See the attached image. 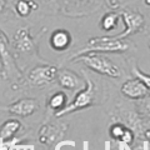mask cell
<instances>
[{"label": "cell", "mask_w": 150, "mask_h": 150, "mask_svg": "<svg viewBox=\"0 0 150 150\" xmlns=\"http://www.w3.org/2000/svg\"><path fill=\"white\" fill-rule=\"evenodd\" d=\"M130 49V44L124 39H115L111 36H99L89 39L88 44L83 49L78 50L70 56V60L86 53H125Z\"/></svg>", "instance_id": "cell-1"}, {"label": "cell", "mask_w": 150, "mask_h": 150, "mask_svg": "<svg viewBox=\"0 0 150 150\" xmlns=\"http://www.w3.org/2000/svg\"><path fill=\"white\" fill-rule=\"evenodd\" d=\"M74 60L83 62L86 68L104 76L111 79H119L121 76V69L103 53H86L75 58Z\"/></svg>", "instance_id": "cell-2"}, {"label": "cell", "mask_w": 150, "mask_h": 150, "mask_svg": "<svg viewBox=\"0 0 150 150\" xmlns=\"http://www.w3.org/2000/svg\"><path fill=\"white\" fill-rule=\"evenodd\" d=\"M10 41L6 34L0 29V74L6 80H19L21 78V71L19 69L15 55L10 49Z\"/></svg>", "instance_id": "cell-3"}, {"label": "cell", "mask_w": 150, "mask_h": 150, "mask_svg": "<svg viewBox=\"0 0 150 150\" xmlns=\"http://www.w3.org/2000/svg\"><path fill=\"white\" fill-rule=\"evenodd\" d=\"M85 81H86V85L83 89H80V90H78L73 101H70L63 110L55 112L56 118H63L65 115H69V114H71V112L79 111V110H83V109H85V108H89L94 104V101H95V84L88 76L85 78Z\"/></svg>", "instance_id": "cell-4"}, {"label": "cell", "mask_w": 150, "mask_h": 150, "mask_svg": "<svg viewBox=\"0 0 150 150\" xmlns=\"http://www.w3.org/2000/svg\"><path fill=\"white\" fill-rule=\"evenodd\" d=\"M119 15L124 23V30L119 33L118 35L111 36V38H115V39H125V38H128L130 35L138 34V33H140L144 29L145 19L143 16V14L139 13L138 10L125 8L119 13Z\"/></svg>", "instance_id": "cell-5"}, {"label": "cell", "mask_w": 150, "mask_h": 150, "mask_svg": "<svg viewBox=\"0 0 150 150\" xmlns=\"http://www.w3.org/2000/svg\"><path fill=\"white\" fill-rule=\"evenodd\" d=\"M38 38H34L31 35L30 28L21 26L15 31L13 36L11 46L14 51L18 54H34L36 53Z\"/></svg>", "instance_id": "cell-6"}, {"label": "cell", "mask_w": 150, "mask_h": 150, "mask_svg": "<svg viewBox=\"0 0 150 150\" xmlns=\"http://www.w3.org/2000/svg\"><path fill=\"white\" fill-rule=\"evenodd\" d=\"M59 68L53 64L36 65L28 73V81L33 86H44L56 80Z\"/></svg>", "instance_id": "cell-7"}, {"label": "cell", "mask_w": 150, "mask_h": 150, "mask_svg": "<svg viewBox=\"0 0 150 150\" xmlns=\"http://www.w3.org/2000/svg\"><path fill=\"white\" fill-rule=\"evenodd\" d=\"M39 109V101L34 98H21L14 101L6 108V111L11 115L20 116V118H28L33 115Z\"/></svg>", "instance_id": "cell-8"}, {"label": "cell", "mask_w": 150, "mask_h": 150, "mask_svg": "<svg viewBox=\"0 0 150 150\" xmlns=\"http://www.w3.org/2000/svg\"><path fill=\"white\" fill-rule=\"evenodd\" d=\"M56 81H58L59 86L71 91H78L86 85V81L70 69H60L58 71Z\"/></svg>", "instance_id": "cell-9"}, {"label": "cell", "mask_w": 150, "mask_h": 150, "mask_svg": "<svg viewBox=\"0 0 150 150\" xmlns=\"http://www.w3.org/2000/svg\"><path fill=\"white\" fill-rule=\"evenodd\" d=\"M120 91L125 98L131 100H140L150 93L149 89L145 86V84L142 80H139L138 78H133L126 80L121 85Z\"/></svg>", "instance_id": "cell-10"}, {"label": "cell", "mask_w": 150, "mask_h": 150, "mask_svg": "<svg viewBox=\"0 0 150 150\" xmlns=\"http://www.w3.org/2000/svg\"><path fill=\"white\" fill-rule=\"evenodd\" d=\"M67 130V126H60L58 124L53 123H46L41 125L38 133V140L40 144L46 145V146H51L56 140L63 135V133Z\"/></svg>", "instance_id": "cell-11"}, {"label": "cell", "mask_w": 150, "mask_h": 150, "mask_svg": "<svg viewBox=\"0 0 150 150\" xmlns=\"http://www.w3.org/2000/svg\"><path fill=\"white\" fill-rule=\"evenodd\" d=\"M50 46L56 51H64L69 49L73 44L71 34L65 29H56L50 35Z\"/></svg>", "instance_id": "cell-12"}, {"label": "cell", "mask_w": 150, "mask_h": 150, "mask_svg": "<svg viewBox=\"0 0 150 150\" xmlns=\"http://www.w3.org/2000/svg\"><path fill=\"white\" fill-rule=\"evenodd\" d=\"M109 135L112 139L118 140L120 144H124V145L133 144L134 138H135L134 131L131 129H129L126 125L121 124V123L112 124L110 126V129H109Z\"/></svg>", "instance_id": "cell-13"}, {"label": "cell", "mask_w": 150, "mask_h": 150, "mask_svg": "<svg viewBox=\"0 0 150 150\" xmlns=\"http://www.w3.org/2000/svg\"><path fill=\"white\" fill-rule=\"evenodd\" d=\"M21 129V123L16 119H8L0 126V145L11 140Z\"/></svg>", "instance_id": "cell-14"}, {"label": "cell", "mask_w": 150, "mask_h": 150, "mask_svg": "<svg viewBox=\"0 0 150 150\" xmlns=\"http://www.w3.org/2000/svg\"><path fill=\"white\" fill-rule=\"evenodd\" d=\"M46 104H48V108L50 110H53L54 112H58L60 110H63L69 104L68 96L63 91H55L48 98V103Z\"/></svg>", "instance_id": "cell-15"}, {"label": "cell", "mask_w": 150, "mask_h": 150, "mask_svg": "<svg viewBox=\"0 0 150 150\" xmlns=\"http://www.w3.org/2000/svg\"><path fill=\"white\" fill-rule=\"evenodd\" d=\"M38 9V4L34 3L33 0H18L15 3V13L18 16L26 18L29 16L31 11Z\"/></svg>", "instance_id": "cell-16"}, {"label": "cell", "mask_w": 150, "mask_h": 150, "mask_svg": "<svg viewBox=\"0 0 150 150\" xmlns=\"http://www.w3.org/2000/svg\"><path fill=\"white\" fill-rule=\"evenodd\" d=\"M120 19L119 13H108L100 20V28L104 31H112L118 26V21Z\"/></svg>", "instance_id": "cell-17"}, {"label": "cell", "mask_w": 150, "mask_h": 150, "mask_svg": "<svg viewBox=\"0 0 150 150\" xmlns=\"http://www.w3.org/2000/svg\"><path fill=\"white\" fill-rule=\"evenodd\" d=\"M131 71H133L134 76L138 78L139 80H142V81L145 84V86H146L149 90H150V74L144 73L143 70H140V69L137 67V65H134V67L131 68Z\"/></svg>", "instance_id": "cell-18"}, {"label": "cell", "mask_w": 150, "mask_h": 150, "mask_svg": "<svg viewBox=\"0 0 150 150\" xmlns=\"http://www.w3.org/2000/svg\"><path fill=\"white\" fill-rule=\"evenodd\" d=\"M139 109L143 115L150 116V93L145 98L139 100Z\"/></svg>", "instance_id": "cell-19"}, {"label": "cell", "mask_w": 150, "mask_h": 150, "mask_svg": "<svg viewBox=\"0 0 150 150\" xmlns=\"http://www.w3.org/2000/svg\"><path fill=\"white\" fill-rule=\"evenodd\" d=\"M108 4H109V6L112 8V9H116L119 8V0H106Z\"/></svg>", "instance_id": "cell-20"}, {"label": "cell", "mask_w": 150, "mask_h": 150, "mask_svg": "<svg viewBox=\"0 0 150 150\" xmlns=\"http://www.w3.org/2000/svg\"><path fill=\"white\" fill-rule=\"evenodd\" d=\"M6 1H8V0H0V11H3L4 9H5Z\"/></svg>", "instance_id": "cell-21"}, {"label": "cell", "mask_w": 150, "mask_h": 150, "mask_svg": "<svg viewBox=\"0 0 150 150\" xmlns=\"http://www.w3.org/2000/svg\"><path fill=\"white\" fill-rule=\"evenodd\" d=\"M80 1H85V3H95L98 0H80Z\"/></svg>", "instance_id": "cell-22"}, {"label": "cell", "mask_w": 150, "mask_h": 150, "mask_svg": "<svg viewBox=\"0 0 150 150\" xmlns=\"http://www.w3.org/2000/svg\"><path fill=\"white\" fill-rule=\"evenodd\" d=\"M124 146H126V145H124V144H120V146H119V150H124Z\"/></svg>", "instance_id": "cell-23"}]
</instances>
